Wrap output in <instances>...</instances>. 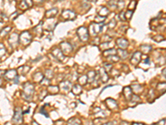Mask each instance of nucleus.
I'll return each instance as SVG.
<instances>
[{"instance_id": "1", "label": "nucleus", "mask_w": 166, "mask_h": 125, "mask_svg": "<svg viewBox=\"0 0 166 125\" xmlns=\"http://www.w3.org/2000/svg\"><path fill=\"white\" fill-rule=\"evenodd\" d=\"M77 34L81 42H86L89 39V31L85 27H80L77 30Z\"/></svg>"}, {"instance_id": "2", "label": "nucleus", "mask_w": 166, "mask_h": 125, "mask_svg": "<svg viewBox=\"0 0 166 125\" xmlns=\"http://www.w3.org/2000/svg\"><path fill=\"white\" fill-rule=\"evenodd\" d=\"M33 36L31 35V33L27 31H24L21 33V35L19 36V41L23 45L27 46L32 42Z\"/></svg>"}, {"instance_id": "3", "label": "nucleus", "mask_w": 166, "mask_h": 125, "mask_svg": "<svg viewBox=\"0 0 166 125\" xmlns=\"http://www.w3.org/2000/svg\"><path fill=\"white\" fill-rule=\"evenodd\" d=\"M33 85L32 83H27L24 84L23 86V95L24 97V98L26 99H29L31 97H32L33 93Z\"/></svg>"}, {"instance_id": "4", "label": "nucleus", "mask_w": 166, "mask_h": 125, "mask_svg": "<svg viewBox=\"0 0 166 125\" xmlns=\"http://www.w3.org/2000/svg\"><path fill=\"white\" fill-rule=\"evenodd\" d=\"M103 26H104V23H92L90 25V34L92 36H96V34H98L100 32H101Z\"/></svg>"}, {"instance_id": "5", "label": "nucleus", "mask_w": 166, "mask_h": 125, "mask_svg": "<svg viewBox=\"0 0 166 125\" xmlns=\"http://www.w3.org/2000/svg\"><path fill=\"white\" fill-rule=\"evenodd\" d=\"M62 16L66 20H74L75 18H77V14H76V12H73L72 10L66 9V10L62 11Z\"/></svg>"}, {"instance_id": "6", "label": "nucleus", "mask_w": 166, "mask_h": 125, "mask_svg": "<svg viewBox=\"0 0 166 125\" xmlns=\"http://www.w3.org/2000/svg\"><path fill=\"white\" fill-rule=\"evenodd\" d=\"M61 47V50L62 51V53L65 54H69L70 53H71L72 51V47L67 42H62L60 44Z\"/></svg>"}, {"instance_id": "7", "label": "nucleus", "mask_w": 166, "mask_h": 125, "mask_svg": "<svg viewBox=\"0 0 166 125\" xmlns=\"http://www.w3.org/2000/svg\"><path fill=\"white\" fill-rule=\"evenodd\" d=\"M52 54L54 56V57L57 59L59 61H63L65 59V56L63 54V53L61 49H58V48H54L52 51Z\"/></svg>"}, {"instance_id": "8", "label": "nucleus", "mask_w": 166, "mask_h": 125, "mask_svg": "<svg viewBox=\"0 0 166 125\" xmlns=\"http://www.w3.org/2000/svg\"><path fill=\"white\" fill-rule=\"evenodd\" d=\"M23 120V117H22V111L20 108H16V112H15V115L13 117V122L15 124L19 125L22 123Z\"/></svg>"}, {"instance_id": "9", "label": "nucleus", "mask_w": 166, "mask_h": 125, "mask_svg": "<svg viewBox=\"0 0 166 125\" xmlns=\"http://www.w3.org/2000/svg\"><path fill=\"white\" fill-rule=\"evenodd\" d=\"M18 40H19V36H18L16 33H14L10 35L8 41L11 46L15 47V46H17V44L18 43Z\"/></svg>"}, {"instance_id": "10", "label": "nucleus", "mask_w": 166, "mask_h": 125, "mask_svg": "<svg viewBox=\"0 0 166 125\" xmlns=\"http://www.w3.org/2000/svg\"><path fill=\"white\" fill-rule=\"evenodd\" d=\"M116 44L118 45V47L120 48L126 49L128 47V45H129V43H128V41H127L126 39L120 38V39H118L116 40Z\"/></svg>"}, {"instance_id": "11", "label": "nucleus", "mask_w": 166, "mask_h": 125, "mask_svg": "<svg viewBox=\"0 0 166 125\" xmlns=\"http://www.w3.org/2000/svg\"><path fill=\"white\" fill-rule=\"evenodd\" d=\"M140 58H141V53L140 52H135L133 54L132 58L130 59V62L132 64H138L140 61Z\"/></svg>"}, {"instance_id": "12", "label": "nucleus", "mask_w": 166, "mask_h": 125, "mask_svg": "<svg viewBox=\"0 0 166 125\" xmlns=\"http://www.w3.org/2000/svg\"><path fill=\"white\" fill-rule=\"evenodd\" d=\"M106 103V105L109 108L112 109V110H115V109H117L118 108V105H117V103L115 100L112 99V98H108L107 100L105 101Z\"/></svg>"}, {"instance_id": "13", "label": "nucleus", "mask_w": 166, "mask_h": 125, "mask_svg": "<svg viewBox=\"0 0 166 125\" xmlns=\"http://www.w3.org/2000/svg\"><path fill=\"white\" fill-rule=\"evenodd\" d=\"M123 94L125 96V98H126V100H130L132 98V90L130 87H126L125 89H123Z\"/></svg>"}, {"instance_id": "14", "label": "nucleus", "mask_w": 166, "mask_h": 125, "mask_svg": "<svg viewBox=\"0 0 166 125\" xmlns=\"http://www.w3.org/2000/svg\"><path fill=\"white\" fill-rule=\"evenodd\" d=\"M57 12H58V9L57 8H53L46 12L45 16L46 18H54L57 14Z\"/></svg>"}, {"instance_id": "15", "label": "nucleus", "mask_w": 166, "mask_h": 125, "mask_svg": "<svg viewBox=\"0 0 166 125\" xmlns=\"http://www.w3.org/2000/svg\"><path fill=\"white\" fill-rule=\"evenodd\" d=\"M6 79L8 80H11V79H13L14 78L17 77V70L15 69H11L9 71L6 72V75H5Z\"/></svg>"}, {"instance_id": "16", "label": "nucleus", "mask_w": 166, "mask_h": 125, "mask_svg": "<svg viewBox=\"0 0 166 125\" xmlns=\"http://www.w3.org/2000/svg\"><path fill=\"white\" fill-rule=\"evenodd\" d=\"M117 54V50H115V48H111L110 49H106L103 52V55L105 57H108V56H111V55H115Z\"/></svg>"}, {"instance_id": "17", "label": "nucleus", "mask_w": 166, "mask_h": 125, "mask_svg": "<svg viewBox=\"0 0 166 125\" xmlns=\"http://www.w3.org/2000/svg\"><path fill=\"white\" fill-rule=\"evenodd\" d=\"M117 54L119 55V57H120V58H123V59H126L128 56V53L126 52V49H122V48L117 49Z\"/></svg>"}, {"instance_id": "18", "label": "nucleus", "mask_w": 166, "mask_h": 125, "mask_svg": "<svg viewBox=\"0 0 166 125\" xmlns=\"http://www.w3.org/2000/svg\"><path fill=\"white\" fill-rule=\"evenodd\" d=\"M156 89L160 93H164L166 92V83H159L156 87Z\"/></svg>"}, {"instance_id": "19", "label": "nucleus", "mask_w": 166, "mask_h": 125, "mask_svg": "<svg viewBox=\"0 0 166 125\" xmlns=\"http://www.w3.org/2000/svg\"><path fill=\"white\" fill-rule=\"evenodd\" d=\"M109 12H110V11L107 8L103 7V8H101V10L99 11V15H101V16H103V17H106L109 14Z\"/></svg>"}, {"instance_id": "20", "label": "nucleus", "mask_w": 166, "mask_h": 125, "mask_svg": "<svg viewBox=\"0 0 166 125\" xmlns=\"http://www.w3.org/2000/svg\"><path fill=\"white\" fill-rule=\"evenodd\" d=\"M151 46H149V45H142L141 46V49H142V52L144 53V54H149V53L151 51Z\"/></svg>"}, {"instance_id": "21", "label": "nucleus", "mask_w": 166, "mask_h": 125, "mask_svg": "<svg viewBox=\"0 0 166 125\" xmlns=\"http://www.w3.org/2000/svg\"><path fill=\"white\" fill-rule=\"evenodd\" d=\"M110 47H113V44L112 43H101V49H103L105 51V50H106V49H110L109 48Z\"/></svg>"}, {"instance_id": "22", "label": "nucleus", "mask_w": 166, "mask_h": 125, "mask_svg": "<svg viewBox=\"0 0 166 125\" xmlns=\"http://www.w3.org/2000/svg\"><path fill=\"white\" fill-rule=\"evenodd\" d=\"M136 5H137V2L135 1V0H132V1L130 3L129 6H128V8H129V10L134 11L136 8Z\"/></svg>"}, {"instance_id": "23", "label": "nucleus", "mask_w": 166, "mask_h": 125, "mask_svg": "<svg viewBox=\"0 0 166 125\" xmlns=\"http://www.w3.org/2000/svg\"><path fill=\"white\" fill-rule=\"evenodd\" d=\"M112 38L110 37L109 35H104L101 37V43H109L110 41H111Z\"/></svg>"}, {"instance_id": "24", "label": "nucleus", "mask_w": 166, "mask_h": 125, "mask_svg": "<svg viewBox=\"0 0 166 125\" xmlns=\"http://www.w3.org/2000/svg\"><path fill=\"white\" fill-rule=\"evenodd\" d=\"M72 92L74 94H79V93L81 92V88L80 85H75L72 89Z\"/></svg>"}, {"instance_id": "25", "label": "nucleus", "mask_w": 166, "mask_h": 125, "mask_svg": "<svg viewBox=\"0 0 166 125\" xmlns=\"http://www.w3.org/2000/svg\"><path fill=\"white\" fill-rule=\"evenodd\" d=\"M106 17H103V16H101V15H97L96 18H95V20L96 22V23H103V22L105 19Z\"/></svg>"}, {"instance_id": "26", "label": "nucleus", "mask_w": 166, "mask_h": 125, "mask_svg": "<svg viewBox=\"0 0 166 125\" xmlns=\"http://www.w3.org/2000/svg\"><path fill=\"white\" fill-rule=\"evenodd\" d=\"M58 87L57 86H50L49 87V92L50 93H52V94H55V93H58Z\"/></svg>"}, {"instance_id": "27", "label": "nucleus", "mask_w": 166, "mask_h": 125, "mask_svg": "<svg viewBox=\"0 0 166 125\" xmlns=\"http://www.w3.org/2000/svg\"><path fill=\"white\" fill-rule=\"evenodd\" d=\"M119 59H120V57H119V56H116V55H111V56H110V57H108V60L111 62H117V61H119Z\"/></svg>"}, {"instance_id": "28", "label": "nucleus", "mask_w": 166, "mask_h": 125, "mask_svg": "<svg viewBox=\"0 0 166 125\" xmlns=\"http://www.w3.org/2000/svg\"><path fill=\"white\" fill-rule=\"evenodd\" d=\"M80 120L77 119V118H71V120H69L68 125H80Z\"/></svg>"}, {"instance_id": "29", "label": "nucleus", "mask_w": 166, "mask_h": 125, "mask_svg": "<svg viewBox=\"0 0 166 125\" xmlns=\"http://www.w3.org/2000/svg\"><path fill=\"white\" fill-rule=\"evenodd\" d=\"M115 26H116V20H115V18H113V19H111L110 21V23L108 24V28L110 29H115Z\"/></svg>"}, {"instance_id": "30", "label": "nucleus", "mask_w": 166, "mask_h": 125, "mask_svg": "<svg viewBox=\"0 0 166 125\" xmlns=\"http://www.w3.org/2000/svg\"><path fill=\"white\" fill-rule=\"evenodd\" d=\"M61 85L62 87V89H65V90H69L70 89V87H71V83L69 82H63L61 83Z\"/></svg>"}, {"instance_id": "31", "label": "nucleus", "mask_w": 166, "mask_h": 125, "mask_svg": "<svg viewBox=\"0 0 166 125\" xmlns=\"http://www.w3.org/2000/svg\"><path fill=\"white\" fill-rule=\"evenodd\" d=\"M11 31V28L10 27H6L4 29L1 30V36H5L6 34H8L9 32Z\"/></svg>"}, {"instance_id": "32", "label": "nucleus", "mask_w": 166, "mask_h": 125, "mask_svg": "<svg viewBox=\"0 0 166 125\" xmlns=\"http://www.w3.org/2000/svg\"><path fill=\"white\" fill-rule=\"evenodd\" d=\"M19 8L21 9H23V10H26V9H27L29 7L27 6V4H26V2H25L24 0H22L21 4H19Z\"/></svg>"}, {"instance_id": "33", "label": "nucleus", "mask_w": 166, "mask_h": 125, "mask_svg": "<svg viewBox=\"0 0 166 125\" xmlns=\"http://www.w3.org/2000/svg\"><path fill=\"white\" fill-rule=\"evenodd\" d=\"M153 40H155V41H156L157 43H159L164 40V37L162 35H156L155 37H153Z\"/></svg>"}, {"instance_id": "34", "label": "nucleus", "mask_w": 166, "mask_h": 125, "mask_svg": "<svg viewBox=\"0 0 166 125\" xmlns=\"http://www.w3.org/2000/svg\"><path fill=\"white\" fill-rule=\"evenodd\" d=\"M78 82H79L81 84H86V83L87 82V77L86 76H82V77H81L79 80H78Z\"/></svg>"}, {"instance_id": "35", "label": "nucleus", "mask_w": 166, "mask_h": 125, "mask_svg": "<svg viewBox=\"0 0 166 125\" xmlns=\"http://www.w3.org/2000/svg\"><path fill=\"white\" fill-rule=\"evenodd\" d=\"M124 6H125V2L124 1H122V0H120L118 3H117V8L120 9V10H121V9H123L124 8Z\"/></svg>"}, {"instance_id": "36", "label": "nucleus", "mask_w": 166, "mask_h": 125, "mask_svg": "<svg viewBox=\"0 0 166 125\" xmlns=\"http://www.w3.org/2000/svg\"><path fill=\"white\" fill-rule=\"evenodd\" d=\"M133 12L132 10H128L126 12V18H128V19H130L131 17H132V15H133Z\"/></svg>"}, {"instance_id": "37", "label": "nucleus", "mask_w": 166, "mask_h": 125, "mask_svg": "<svg viewBox=\"0 0 166 125\" xmlns=\"http://www.w3.org/2000/svg\"><path fill=\"white\" fill-rule=\"evenodd\" d=\"M111 68H112V65L111 64H104V68L105 69L106 72H109L111 70Z\"/></svg>"}, {"instance_id": "38", "label": "nucleus", "mask_w": 166, "mask_h": 125, "mask_svg": "<svg viewBox=\"0 0 166 125\" xmlns=\"http://www.w3.org/2000/svg\"><path fill=\"white\" fill-rule=\"evenodd\" d=\"M119 18L121 21H126V14L124 12H120V14H119Z\"/></svg>"}, {"instance_id": "39", "label": "nucleus", "mask_w": 166, "mask_h": 125, "mask_svg": "<svg viewBox=\"0 0 166 125\" xmlns=\"http://www.w3.org/2000/svg\"><path fill=\"white\" fill-rule=\"evenodd\" d=\"M88 75H89V79L90 78V79L89 81H90V82H92V81L94 79V76H95V72H94V71H90V72H89Z\"/></svg>"}, {"instance_id": "40", "label": "nucleus", "mask_w": 166, "mask_h": 125, "mask_svg": "<svg viewBox=\"0 0 166 125\" xmlns=\"http://www.w3.org/2000/svg\"><path fill=\"white\" fill-rule=\"evenodd\" d=\"M0 47H1V57H3V56L5 54L6 49H5V47L4 46V44H3V43H1V44H0Z\"/></svg>"}, {"instance_id": "41", "label": "nucleus", "mask_w": 166, "mask_h": 125, "mask_svg": "<svg viewBox=\"0 0 166 125\" xmlns=\"http://www.w3.org/2000/svg\"><path fill=\"white\" fill-rule=\"evenodd\" d=\"M24 1L26 2V4H27L28 7H33V0H24Z\"/></svg>"}, {"instance_id": "42", "label": "nucleus", "mask_w": 166, "mask_h": 125, "mask_svg": "<svg viewBox=\"0 0 166 125\" xmlns=\"http://www.w3.org/2000/svg\"><path fill=\"white\" fill-rule=\"evenodd\" d=\"M164 122H165V120H161V121H159V123H157V125H164Z\"/></svg>"}, {"instance_id": "43", "label": "nucleus", "mask_w": 166, "mask_h": 125, "mask_svg": "<svg viewBox=\"0 0 166 125\" xmlns=\"http://www.w3.org/2000/svg\"><path fill=\"white\" fill-rule=\"evenodd\" d=\"M15 15H18V12H14L13 14H12V17H11V19H13L14 18H16V16Z\"/></svg>"}, {"instance_id": "44", "label": "nucleus", "mask_w": 166, "mask_h": 125, "mask_svg": "<svg viewBox=\"0 0 166 125\" xmlns=\"http://www.w3.org/2000/svg\"><path fill=\"white\" fill-rule=\"evenodd\" d=\"M36 3H38V4H40V3H42V2H44L45 0H34Z\"/></svg>"}, {"instance_id": "45", "label": "nucleus", "mask_w": 166, "mask_h": 125, "mask_svg": "<svg viewBox=\"0 0 166 125\" xmlns=\"http://www.w3.org/2000/svg\"><path fill=\"white\" fill-rule=\"evenodd\" d=\"M132 125H144V124L140 123H132Z\"/></svg>"}, {"instance_id": "46", "label": "nucleus", "mask_w": 166, "mask_h": 125, "mask_svg": "<svg viewBox=\"0 0 166 125\" xmlns=\"http://www.w3.org/2000/svg\"><path fill=\"white\" fill-rule=\"evenodd\" d=\"M87 1H89L90 3L92 2V3H96V1H97V0H87Z\"/></svg>"}, {"instance_id": "47", "label": "nucleus", "mask_w": 166, "mask_h": 125, "mask_svg": "<svg viewBox=\"0 0 166 125\" xmlns=\"http://www.w3.org/2000/svg\"><path fill=\"white\" fill-rule=\"evenodd\" d=\"M17 1H19V0H17Z\"/></svg>"}]
</instances>
